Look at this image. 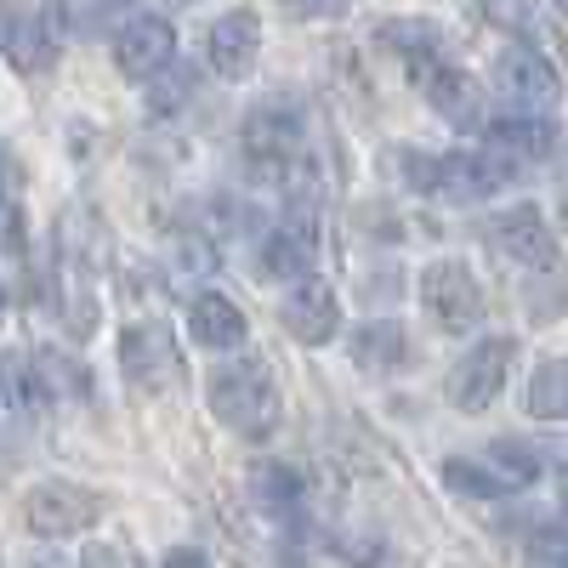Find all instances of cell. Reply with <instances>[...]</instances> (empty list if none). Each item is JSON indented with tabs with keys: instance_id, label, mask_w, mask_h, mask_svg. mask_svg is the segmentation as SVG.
Here are the masks:
<instances>
[{
	"instance_id": "6da1fadb",
	"label": "cell",
	"mask_w": 568,
	"mask_h": 568,
	"mask_svg": "<svg viewBox=\"0 0 568 568\" xmlns=\"http://www.w3.org/2000/svg\"><path fill=\"white\" fill-rule=\"evenodd\" d=\"M211 409L240 438H267L278 426V382H273L267 358L245 353L233 364H216V375H211Z\"/></svg>"
},
{
	"instance_id": "7a4b0ae2",
	"label": "cell",
	"mask_w": 568,
	"mask_h": 568,
	"mask_svg": "<svg viewBox=\"0 0 568 568\" xmlns=\"http://www.w3.org/2000/svg\"><path fill=\"white\" fill-rule=\"evenodd\" d=\"M420 307L438 329L466 336V329H478V318H484V291H478V278H471L466 262L444 256V262L420 267Z\"/></svg>"
},
{
	"instance_id": "3957f363",
	"label": "cell",
	"mask_w": 568,
	"mask_h": 568,
	"mask_svg": "<svg viewBox=\"0 0 568 568\" xmlns=\"http://www.w3.org/2000/svg\"><path fill=\"white\" fill-rule=\"evenodd\" d=\"M495 85L511 103V114H529V120H546V109H557V98H562V80H557L551 58L524 40H511L495 58Z\"/></svg>"
},
{
	"instance_id": "277c9868",
	"label": "cell",
	"mask_w": 568,
	"mask_h": 568,
	"mask_svg": "<svg viewBox=\"0 0 568 568\" xmlns=\"http://www.w3.org/2000/svg\"><path fill=\"white\" fill-rule=\"evenodd\" d=\"M103 517V500L91 495L85 484H34L23 495V524L40 535V540H69V535H85L91 524Z\"/></svg>"
},
{
	"instance_id": "5b68a950",
	"label": "cell",
	"mask_w": 568,
	"mask_h": 568,
	"mask_svg": "<svg viewBox=\"0 0 568 568\" xmlns=\"http://www.w3.org/2000/svg\"><path fill=\"white\" fill-rule=\"evenodd\" d=\"M511 358H517V342H511V336L478 342V347H471V353L449 369V382H444L449 404H455L460 415L489 409V404L500 398V387H506V375H511Z\"/></svg>"
},
{
	"instance_id": "8992f818",
	"label": "cell",
	"mask_w": 568,
	"mask_h": 568,
	"mask_svg": "<svg viewBox=\"0 0 568 568\" xmlns=\"http://www.w3.org/2000/svg\"><path fill=\"white\" fill-rule=\"evenodd\" d=\"M176 58V29L160 12H136L120 34H114V63L125 80H154L165 74Z\"/></svg>"
},
{
	"instance_id": "52a82bcc",
	"label": "cell",
	"mask_w": 568,
	"mask_h": 568,
	"mask_svg": "<svg viewBox=\"0 0 568 568\" xmlns=\"http://www.w3.org/2000/svg\"><path fill=\"white\" fill-rule=\"evenodd\" d=\"M489 245L517 267H540V273L557 267V240H551V227L535 205H511V211L489 216Z\"/></svg>"
},
{
	"instance_id": "ba28073f",
	"label": "cell",
	"mask_w": 568,
	"mask_h": 568,
	"mask_svg": "<svg viewBox=\"0 0 568 568\" xmlns=\"http://www.w3.org/2000/svg\"><path fill=\"white\" fill-rule=\"evenodd\" d=\"M120 364H125V375L136 387H171L176 382V342H171V329L165 324H136V329H125L120 336Z\"/></svg>"
},
{
	"instance_id": "9c48e42d",
	"label": "cell",
	"mask_w": 568,
	"mask_h": 568,
	"mask_svg": "<svg viewBox=\"0 0 568 568\" xmlns=\"http://www.w3.org/2000/svg\"><path fill=\"white\" fill-rule=\"evenodd\" d=\"M278 324L291 329L302 347H324V342L342 329V302H336V291H324V284L307 278V284H296V291L284 296Z\"/></svg>"
},
{
	"instance_id": "30bf717a",
	"label": "cell",
	"mask_w": 568,
	"mask_h": 568,
	"mask_svg": "<svg viewBox=\"0 0 568 568\" xmlns=\"http://www.w3.org/2000/svg\"><path fill=\"white\" fill-rule=\"evenodd\" d=\"M256 52H262V23L256 12H222L211 23V40H205V58L222 80H245L256 69Z\"/></svg>"
},
{
	"instance_id": "8fae6325",
	"label": "cell",
	"mask_w": 568,
	"mask_h": 568,
	"mask_svg": "<svg viewBox=\"0 0 568 568\" xmlns=\"http://www.w3.org/2000/svg\"><path fill=\"white\" fill-rule=\"evenodd\" d=\"M506 176H511V165L500 154H438V187L433 194L471 205V200H489Z\"/></svg>"
},
{
	"instance_id": "7c38bea8",
	"label": "cell",
	"mask_w": 568,
	"mask_h": 568,
	"mask_svg": "<svg viewBox=\"0 0 568 568\" xmlns=\"http://www.w3.org/2000/svg\"><path fill=\"white\" fill-rule=\"evenodd\" d=\"M415 80L426 91V103H433L449 125H478V80H471L466 69L426 58V63H415Z\"/></svg>"
},
{
	"instance_id": "4fadbf2b",
	"label": "cell",
	"mask_w": 568,
	"mask_h": 568,
	"mask_svg": "<svg viewBox=\"0 0 568 568\" xmlns=\"http://www.w3.org/2000/svg\"><path fill=\"white\" fill-rule=\"evenodd\" d=\"M187 336H194L200 347L227 353V347H240L251 336V318H245V307L233 302V296L205 291V296H194V307H187Z\"/></svg>"
},
{
	"instance_id": "5bb4252c",
	"label": "cell",
	"mask_w": 568,
	"mask_h": 568,
	"mask_svg": "<svg viewBox=\"0 0 568 568\" xmlns=\"http://www.w3.org/2000/svg\"><path fill=\"white\" fill-rule=\"evenodd\" d=\"M313 256H318V233H313L307 216H296V222H284V227L267 233V245H262V273H267V278H296V284H307Z\"/></svg>"
},
{
	"instance_id": "9a60e30c",
	"label": "cell",
	"mask_w": 568,
	"mask_h": 568,
	"mask_svg": "<svg viewBox=\"0 0 568 568\" xmlns=\"http://www.w3.org/2000/svg\"><path fill=\"white\" fill-rule=\"evenodd\" d=\"M557 149V131L551 120H529V114H500L489 125V154H500L506 165L517 160H546Z\"/></svg>"
},
{
	"instance_id": "2e32d148",
	"label": "cell",
	"mask_w": 568,
	"mask_h": 568,
	"mask_svg": "<svg viewBox=\"0 0 568 568\" xmlns=\"http://www.w3.org/2000/svg\"><path fill=\"white\" fill-rule=\"evenodd\" d=\"M296 136H302V125H296L291 109H256L245 120V154L262 160V165H278V160L296 154Z\"/></svg>"
},
{
	"instance_id": "e0dca14e",
	"label": "cell",
	"mask_w": 568,
	"mask_h": 568,
	"mask_svg": "<svg viewBox=\"0 0 568 568\" xmlns=\"http://www.w3.org/2000/svg\"><path fill=\"white\" fill-rule=\"evenodd\" d=\"M0 45L18 69H40L52 58V23L45 12H0Z\"/></svg>"
},
{
	"instance_id": "ac0fdd59",
	"label": "cell",
	"mask_w": 568,
	"mask_h": 568,
	"mask_svg": "<svg viewBox=\"0 0 568 568\" xmlns=\"http://www.w3.org/2000/svg\"><path fill=\"white\" fill-rule=\"evenodd\" d=\"M484 471L500 484V495H506V489H529V484L540 478V455H535L529 444H517V438H495L489 455H484Z\"/></svg>"
},
{
	"instance_id": "d6986e66",
	"label": "cell",
	"mask_w": 568,
	"mask_h": 568,
	"mask_svg": "<svg viewBox=\"0 0 568 568\" xmlns=\"http://www.w3.org/2000/svg\"><path fill=\"white\" fill-rule=\"evenodd\" d=\"M353 364L364 369H398L404 364V329L393 318H375L353 336Z\"/></svg>"
},
{
	"instance_id": "ffe728a7",
	"label": "cell",
	"mask_w": 568,
	"mask_h": 568,
	"mask_svg": "<svg viewBox=\"0 0 568 568\" xmlns=\"http://www.w3.org/2000/svg\"><path fill=\"white\" fill-rule=\"evenodd\" d=\"M529 415L540 420H568V358H546L529 375Z\"/></svg>"
},
{
	"instance_id": "44dd1931",
	"label": "cell",
	"mask_w": 568,
	"mask_h": 568,
	"mask_svg": "<svg viewBox=\"0 0 568 568\" xmlns=\"http://www.w3.org/2000/svg\"><path fill=\"white\" fill-rule=\"evenodd\" d=\"M256 500L273 506V511H291V506L302 500L296 471H291V466H262V471H256Z\"/></svg>"
},
{
	"instance_id": "7402d4cb",
	"label": "cell",
	"mask_w": 568,
	"mask_h": 568,
	"mask_svg": "<svg viewBox=\"0 0 568 568\" xmlns=\"http://www.w3.org/2000/svg\"><path fill=\"white\" fill-rule=\"evenodd\" d=\"M194 85H200V74H194V69H176V63H171V69H165V80L149 91V109H154V114L182 109L187 98H194Z\"/></svg>"
},
{
	"instance_id": "603a6c76",
	"label": "cell",
	"mask_w": 568,
	"mask_h": 568,
	"mask_svg": "<svg viewBox=\"0 0 568 568\" xmlns=\"http://www.w3.org/2000/svg\"><path fill=\"white\" fill-rule=\"evenodd\" d=\"M444 484L460 489V495H471V500H495V495H500V484L489 478L484 466H471V460H449V466H444Z\"/></svg>"
},
{
	"instance_id": "cb8c5ba5",
	"label": "cell",
	"mask_w": 568,
	"mask_h": 568,
	"mask_svg": "<svg viewBox=\"0 0 568 568\" xmlns=\"http://www.w3.org/2000/svg\"><path fill=\"white\" fill-rule=\"evenodd\" d=\"M18 245H23V211L0 205V251H18Z\"/></svg>"
},
{
	"instance_id": "d4e9b609",
	"label": "cell",
	"mask_w": 568,
	"mask_h": 568,
	"mask_svg": "<svg viewBox=\"0 0 568 568\" xmlns=\"http://www.w3.org/2000/svg\"><path fill=\"white\" fill-rule=\"evenodd\" d=\"M165 568H211V557H205V551H194V546H176V551L165 557Z\"/></svg>"
},
{
	"instance_id": "484cf974",
	"label": "cell",
	"mask_w": 568,
	"mask_h": 568,
	"mask_svg": "<svg viewBox=\"0 0 568 568\" xmlns=\"http://www.w3.org/2000/svg\"><path fill=\"white\" fill-rule=\"evenodd\" d=\"M529 568H568V551H562L557 540H546V546L535 551V562H529Z\"/></svg>"
},
{
	"instance_id": "4316f807",
	"label": "cell",
	"mask_w": 568,
	"mask_h": 568,
	"mask_svg": "<svg viewBox=\"0 0 568 568\" xmlns=\"http://www.w3.org/2000/svg\"><path fill=\"white\" fill-rule=\"evenodd\" d=\"M557 495H562V500H568V466H562V471H557Z\"/></svg>"
},
{
	"instance_id": "83f0119b",
	"label": "cell",
	"mask_w": 568,
	"mask_h": 568,
	"mask_svg": "<svg viewBox=\"0 0 568 568\" xmlns=\"http://www.w3.org/2000/svg\"><path fill=\"white\" fill-rule=\"evenodd\" d=\"M0 307H7V284H0Z\"/></svg>"
},
{
	"instance_id": "f1b7e54d",
	"label": "cell",
	"mask_w": 568,
	"mask_h": 568,
	"mask_svg": "<svg viewBox=\"0 0 568 568\" xmlns=\"http://www.w3.org/2000/svg\"><path fill=\"white\" fill-rule=\"evenodd\" d=\"M562 227H568V200H562Z\"/></svg>"
}]
</instances>
